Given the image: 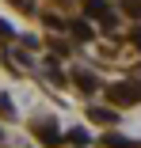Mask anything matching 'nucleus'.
Wrapping results in <instances>:
<instances>
[{
  "mask_svg": "<svg viewBox=\"0 0 141 148\" xmlns=\"http://www.w3.org/2000/svg\"><path fill=\"white\" fill-rule=\"evenodd\" d=\"M107 95H111V103H115V106H133V103H141V84H133V80L111 84Z\"/></svg>",
  "mask_w": 141,
  "mask_h": 148,
  "instance_id": "nucleus-1",
  "label": "nucleus"
},
{
  "mask_svg": "<svg viewBox=\"0 0 141 148\" xmlns=\"http://www.w3.org/2000/svg\"><path fill=\"white\" fill-rule=\"evenodd\" d=\"M92 118H95V122H103V125H111V122H115V114H111V110H103V106H95V110H92Z\"/></svg>",
  "mask_w": 141,
  "mask_h": 148,
  "instance_id": "nucleus-8",
  "label": "nucleus"
},
{
  "mask_svg": "<svg viewBox=\"0 0 141 148\" xmlns=\"http://www.w3.org/2000/svg\"><path fill=\"white\" fill-rule=\"evenodd\" d=\"M103 144H107V148H137L133 140H126V137H118V133H107V137H103Z\"/></svg>",
  "mask_w": 141,
  "mask_h": 148,
  "instance_id": "nucleus-5",
  "label": "nucleus"
},
{
  "mask_svg": "<svg viewBox=\"0 0 141 148\" xmlns=\"http://www.w3.org/2000/svg\"><path fill=\"white\" fill-rule=\"evenodd\" d=\"M122 12L133 15V19H141V0H122Z\"/></svg>",
  "mask_w": 141,
  "mask_h": 148,
  "instance_id": "nucleus-7",
  "label": "nucleus"
},
{
  "mask_svg": "<svg viewBox=\"0 0 141 148\" xmlns=\"http://www.w3.org/2000/svg\"><path fill=\"white\" fill-rule=\"evenodd\" d=\"M38 137H42V144H57V140H61L57 125H38Z\"/></svg>",
  "mask_w": 141,
  "mask_h": 148,
  "instance_id": "nucleus-4",
  "label": "nucleus"
},
{
  "mask_svg": "<svg viewBox=\"0 0 141 148\" xmlns=\"http://www.w3.org/2000/svg\"><path fill=\"white\" fill-rule=\"evenodd\" d=\"M69 140H73V144H88L92 137H88V129H73V133H69Z\"/></svg>",
  "mask_w": 141,
  "mask_h": 148,
  "instance_id": "nucleus-9",
  "label": "nucleus"
},
{
  "mask_svg": "<svg viewBox=\"0 0 141 148\" xmlns=\"http://www.w3.org/2000/svg\"><path fill=\"white\" fill-rule=\"evenodd\" d=\"M84 15H92V19H111V8H107V0H84Z\"/></svg>",
  "mask_w": 141,
  "mask_h": 148,
  "instance_id": "nucleus-2",
  "label": "nucleus"
},
{
  "mask_svg": "<svg viewBox=\"0 0 141 148\" xmlns=\"http://www.w3.org/2000/svg\"><path fill=\"white\" fill-rule=\"evenodd\" d=\"M133 46L141 49V27H137V31H133Z\"/></svg>",
  "mask_w": 141,
  "mask_h": 148,
  "instance_id": "nucleus-10",
  "label": "nucleus"
},
{
  "mask_svg": "<svg viewBox=\"0 0 141 148\" xmlns=\"http://www.w3.org/2000/svg\"><path fill=\"white\" fill-rule=\"evenodd\" d=\"M73 84L80 87V91H95V76H92V72H84V69L73 72Z\"/></svg>",
  "mask_w": 141,
  "mask_h": 148,
  "instance_id": "nucleus-3",
  "label": "nucleus"
},
{
  "mask_svg": "<svg viewBox=\"0 0 141 148\" xmlns=\"http://www.w3.org/2000/svg\"><path fill=\"white\" fill-rule=\"evenodd\" d=\"M73 34H76V38H84V42H92V38H95V31H92L84 19H80V23H73Z\"/></svg>",
  "mask_w": 141,
  "mask_h": 148,
  "instance_id": "nucleus-6",
  "label": "nucleus"
}]
</instances>
